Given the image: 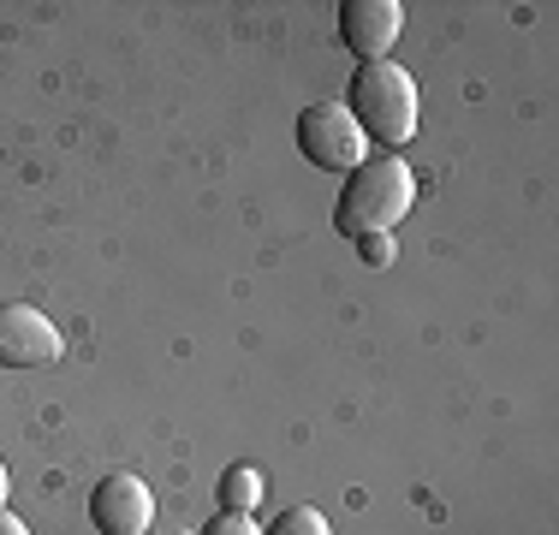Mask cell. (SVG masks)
Segmentation results:
<instances>
[{
	"instance_id": "cell-1",
	"label": "cell",
	"mask_w": 559,
	"mask_h": 535,
	"mask_svg": "<svg viewBox=\"0 0 559 535\" xmlns=\"http://www.w3.org/2000/svg\"><path fill=\"white\" fill-rule=\"evenodd\" d=\"M411 203H417V173H411V160L405 155H364L345 173L334 226L345 238H376V233H393L411 214Z\"/></svg>"
},
{
	"instance_id": "cell-2",
	"label": "cell",
	"mask_w": 559,
	"mask_h": 535,
	"mask_svg": "<svg viewBox=\"0 0 559 535\" xmlns=\"http://www.w3.org/2000/svg\"><path fill=\"white\" fill-rule=\"evenodd\" d=\"M417 84H411L405 66L393 60H369L357 66L352 90H345V114L357 119L364 138H376L381 150H399V143L417 138Z\"/></svg>"
},
{
	"instance_id": "cell-3",
	"label": "cell",
	"mask_w": 559,
	"mask_h": 535,
	"mask_svg": "<svg viewBox=\"0 0 559 535\" xmlns=\"http://www.w3.org/2000/svg\"><path fill=\"white\" fill-rule=\"evenodd\" d=\"M298 150L322 173H352L357 160L369 155V138L357 131V119L345 114V102H316L298 114Z\"/></svg>"
},
{
	"instance_id": "cell-4",
	"label": "cell",
	"mask_w": 559,
	"mask_h": 535,
	"mask_svg": "<svg viewBox=\"0 0 559 535\" xmlns=\"http://www.w3.org/2000/svg\"><path fill=\"white\" fill-rule=\"evenodd\" d=\"M90 518H96L102 535H150L155 524V494L143 476L131 471H114L96 482V494H90Z\"/></svg>"
},
{
	"instance_id": "cell-5",
	"label": "cell",
	"mask_w": 559,
	"mask_h": 535,
	"mask_svg": "<svg viewBox=\"0 0 559 535\" xmlns=\"http://www.w3.org/2000/svg\"><path fill=\"white\" fill-rule=\"evenodd\" d=\"M60 357V328L36 304H0V369H43Z\"/></svg>"
},
{
	"instance_id": "cell-6",
	"label": "cell",
	"mask_w": 559,
	"mask_h": 535,
	"mask_svg": "<svg viewBox=\"0 0 559 535\" xmlns=\"http://www.w3.org/2000/svg\"><path fill=\"white\" fill-rule=\"evenodd\" d=\"M399 31H405V7L399 0H345L340 7V43L357 54V60H388Z\"/></svg>"
},
{
	"instance_id": "cell-7",
	"label": "cell",
	"mask_w": 559,
	"mask_h": 535,
	"mask_svg": "<svg viewBox=\"0 0 559 535\" xmlns=\"http://www.w3.org/2000/svg\"><path fill=\"white\" fill-rule=\"evenodd\" d=\"M262 471H250V464H233V471L221 476V512H238V518H250L262 506Z\"/></svg>"
},
{
	"instance_id": "cell-8",
	"label": "cell",
	"mask_w": 559,
	"mask_h": 535,
	"mask_svg": "<svg viewBox=\"0 0 559 535\" xmlns=\"http://www.w3.org/2000/svg\"><path fill=\"white\" fill-rule=\"evenodd\" d=\"M262 535H334V524H328L316 506H286V512H280Z\"/></svg>"
},
{
	"instance_id": "cell-9",
	"label": "cell",
	"mask_w": 559,
	"mask_h": 535,
	"mask_svg": "<svg viewBox=\"0 0 559 535\" xmlns=\"http://www.w3.org/2000/svg\"><path fill=\"white\" fill-rule=\"evenodd\" d=\"M357 257L369 268H388L393 262V233H376V238H357Z\"/></svg>"
},
{
	"instance_id": "cell-10",
	"label": "cell",
	"mask_w": 559,
	"mask_h": 535,
	"mask_svg": "<svg viewBox=\"0 0 559 535\" xmlns=\"http://www.w3.org/2000/svg\"><path fill=\"white\" fill-rule=\"evenodd\" d=\"M197 535H262L257 524H250V518H238V512H221L215 524H203Z\"/></svg>"
},
{
	"instance_id": "cell-11",
	"label": "cell",
	"mask_w": 559,
	"mask_h": 535,
	"mask_svg": "<svg viewBox=\"0 0 559 535\" xmlns=\"http://www.w3.org/2000/svg\"><path fill=\"white\" fill-rule=\"evenodd\" d=\"M0 535H31V524H24L19 512H7V506H0Z\"/></svg>"
},
{
	"instance_id": "cell-12",
	"label": "cell",
	"mask_w": 559,
	"mask_h": 535,
	"mask_svg": "<svg viewBox=\"0 0 559 535\" xmlns=\"http://www.w3.org/2000/svg\"><path fill=\"white\" fill-rule=\"evenodd\" d=\"M7 494H12V482H7V464H0V506H7Z\"/></svg>"
}]
</instances>
